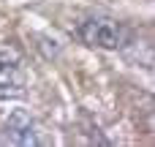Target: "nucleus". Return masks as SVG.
I'll return each instance as SVG.
<instances>
[{
    "label": "nucleus",
    "mask_w": 155,
    "mask_h": 147,
    "mask_svg": "<svg viewBox=\"0 0 155 147\" xmlns=\"http://www.w3.org/2000/svg\"><path fill=\"white\" fill-rule=\"evenodd\" d=\"M74 35L79 44H84L90 49H104V52H117L131 44V27L125 22H120L114 16H104V14L79 19V25L74 27Z\"/></svg>",
    "instance_id": "obj_1"
},
{
    "label": "nucleus",
    "mask_w": 155,
    "mask_h": 147,
    "mask_svg": "<svg viewBox=\"0 0 155 147\" xmlns=\"http://www.w3.org/2000/svg\"><path fill=\"white\" fill-rule=\"evenodd\" d=\"M27 93V71L25 55L16 44L0 46V101L22 98Z\"/></svg>",
    "instance_id": "obj_2"
},
{
    "label": "nucleus",
    "mask_w": 155,
    "mask_h": 147,
    "mask_svg": "<svg viewBox=\"0 0 155 147\" xmlns=\"http://www.w3.org/2000/svg\"><path fill=\"white\" fill-rule=\"evenodd\" d=\"M3 136L16 147H30L38 145V131H35V120L27 109H11L3 120Z\"/></svg>",
    "instance_id": "obj_3"
}]
</instances>
